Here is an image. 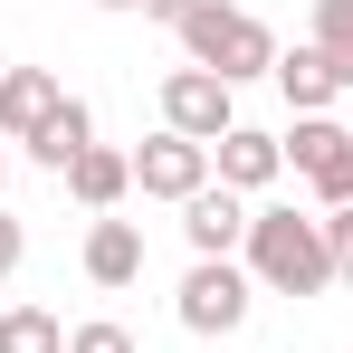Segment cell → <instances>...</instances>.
<instances>
[{
    "mask_svg": "<svg viewBox=\"0 0 353 353\" xmlns=\"http://www.w3.org/2000/svg\"><path fill=\"white\" fill-rule=\"evenodd\" d=\"M239 268L258 277V296H325V287H334V248H325V220L258 210V220H248V248H239Z\"/></svg>",
    "mask_w": 353,
    "mask_h": 353,
    "instance_id": "1",
    "label": "cell"
},
{
    "mask_svg": "<svg viewBox=\"0 0 353 353\" xmlns=\"http://www.w3.org/2000/svg\"><path fill=\"white\" fill-rule=\"evenodd\" d=\"M181 58L210 67V77H230V86H248V77H277V39H268L258 10H239V0H201V10L181 19Z\"/></svg>",
    "mask_w": 353,
    "mask_h": 353,
    "instance_id": "2",
    "label": "cell"
},
{
    "mask_svg": "<svg viewBox=\"0 0 353 353\" xmlns=\"http://www.w3.org/2000/svg\"><path fill=\"white\" fill-rule=\"evenodd\" d=\"M172 315H181V334H239V325L258 315V277H248L239 258H191Z\"/></svg>",
    "mask_w": 353,
    "mask_h": 353,
    "instance_id": "3",
    "label": "cell"
},
{
    "mask_svg": "<svg viewBox=\"0 0 353 353\" xmlns=\"http://www.w3.org/2000/svg\"><path fill=\"white\" fill-rule=\"evenodd\" d=\"M163 124L191 134V143H220L239 124V86L210 77V67H172V77H163Z\"/></svg>",
    "mask_w": 353,
    "mask_h": 353,
    "instance_id": "4",
    "label": "cell"
},
{
    "mask_svg": "<svg viewBox=\"0 0 353 353\" xmlns=\"http://www.w3.org/2000/svg\"><path fill=\"white\" fill-rule=\"evenodd\" d=\"M287 163L315 181V201H325V210H353V134H344L334 115H296Z\"/></svg>",
    "mask_w": 353,
    "mask_h": 353,
    "instance_id": "5",
    "label": "cell"
},
{
    "mask_svg": "<svg viewBox=\"0 0 353 353\" xmlns=\"http://www.w3.org/2000/svg\"><path fill=\"white\" fill-rule=\"evenodd\" d=\"M134 191H143V201H172V210H181L191 191H210V143H191V134H172V124H163V134L134 153Z\"/></svg>",
    "mask_w": 353,
    "mask_h": 353,
    "instance_id": "6",
    "label": "cell"
},
{
    "mask_svg": "<svg viewBox=\"0 0 353 353\" xmlns=\"http://www.w3.org/2000/svg\"><path fill=\"white\" fill-rule=\"evenodd\" d=\"M248 220H258V210L239 201L230 181H210V191L181 201V239H191V258H239V248H248Z\"/></svg>",
    "mask_w": 353,
    "mask_h": 353,
    "instance_id": "7",
    "label": "cell"
},
{
    "mask_svg": "<svg viewBox=\"0 0 353 353\" xmlns=\"http://www.w3.org/2000/svg\"><path fill=\"white\" fill-rule=\"evenodd\" d=\"M58 105H67V86L48 67H10V77H0V143H39V134L58 124Z\"/></svg>",
    "mask_w": 353,
    "mask_h": 353,
    "instance_id": "8",
    "label": "cell"
},
{
    "mask_svg": "<svg viewBox=\"0 0 353 353\" xmlns=\"http://www.w3.org/2000/svg\"><path fill=\"white\" fill-rule=\"evenodd\" d=\"M277 172H287V143H277V134H258V124H230V134L210 143V181H230L239 201H248V191H268Z\"/></svg>",
    "mask_w": 353,
    "mask_h": 353,
    "instance_id": "9",
    "label": "cell"
},
{
    "mask_svg": "<svg viewBox=\"0 0 353 353\" xmlns=\"http://www.w3.org/2000/svg\"><path fill=\"white\" fill-rule=\"evenodd\" d=\"M277 86H287V105L296 115H325L334 96H344V77H334V58L305 39V48H277Z\"/></svg>",
    "mask_w": 353,
    "mask_h": 353,
    "instance_id": "10",
    "label": "cell"
},
{
    "mask_svg": "<svg viewBox=\"0 0 353 353\" xmlns=\"http://www.w3.org/2000/svg\"><path fill=\"white\" fill-rule=\"evenodd\" d=\"M67 191H77V201H86L96 220H105L124 191H134V153H105V143H86V153L67 163Z\"/></svg>",
    "mask_w": 353,
    "mask_h": 353,
    "instance_id": "11",
    "label": "cell"
},
{
    "mask_svg": "<svg viewBox=\"0 0 353 353\" xmlns=\"http://www.w3.org/2000/svg\"><path fill=\"white\" fill-rule=\"evenodd\" d=\"M86 277H96V287H134V277H143V230H134V220H96V230H86Z\"/></svg>",
    "mask_w": 353,
    "mask_h": 353,
    "instance_id": "12",
    "label": "cell"
},
{
    "mask_svg": "<svg viewBox=\"0 0 353 353\" xmlns=\"http://www.w3.org/2000/svg\"><path fill=\"white\" fill-rule=\"evenodd\" d=\"M86 143H96V115H86V96H67V105H58V124H48V134H39L29 153H39V163H48V172L67 181V163H77Z\"/></svg>",
    "mask_w": 353,
    "mask_h": 353,
    "instance_id": "13",
    "label": "cell"
},
{
    "mask_svg": "<svg viewBox=\"0 0 353 353\" xmlns=\"http://www.w3.org/2000/svg\"><path fill=\"white\" fill-rule=\"evenodd\" d=\"M0 353H67V325L48 305H10L0 315Z\"/></svg>",
    "mask_w": 353,
    "mask_h": 353,
    "instance_id": "14",
    "label": "cell"
},
{
    "mask_svg": "<svg viewBox=\"0 0 353 353\" xmlns=\"http://www.w3.org/2000/svg\"><path fill=\"white\" fill-rule=\"evenodd\" d=\"M305 39L334 58V77H344V96H353V0H315V29Z\"/></svg>",
    "mask_w": 353,
    "mask_h": 353,
    "instance_id": "15",
    "label": "cell"
},
{
    "mask_svg": "<svg viewBox=\"0 0 353 353\" xmlns=\"http://www.w3.org/2000/svg\"><path fill=\"white\" fill-rule=\"evenodd\" d=\"M67 353H134V334H124L115 315H96V325H77V334H67Z\"/></svg>",
    "mask_w": 353,
    "mask_h": 353,
    "instance_id": "16",
    "label": "cell"
},
{
    "mask_svg": "<svg viewBox=\"0 0 353 353\" xmlns=\"http://www.w3.org/2000/svg\"><path fill=\"white\" fill-rule=\"evenodd\" d=\"M325 248H334V287H353V210H325Z\"/></svg>",
    "mask_w": 353,
    "mask_h": 353,
    "instance_id": "17",
    "label": "cell"
},
{
    "mask_svg": "<svg viewBox=\"0 0 353 353\" xmlns=\"http://www.w3.org/2000/svg\"><path fill=\"white\" fill-rule=\"evenodd\" d=\"M19 258H29V230H19V220L0 210V277H19Z\"/></svg>",
    "mask_w": 353,
    "mask_h": 353,
    "instance_id": "18",
    "label": "cell"
},
{
    "mask_svg": "<svg viewBox=\"0 0 353 353\" xmlns=\"http://www.w3.org/2000/svg\"><path fill=\"white\" fill-rule=\"evenodd\" d=\"M134 10H143V19H163V29H181V19H191L201 0H134Z\"/></svg>",
    "mask_w": 353,
    "mask_h": 353,
    "instance_id": "19",
    "label": "cell"
},
{
    "mask_svg": "<svg viewBox=\"0 0 353 353\" xmlns=\"http://www.w3.org/2000/svg\"><path fill=\"white\" fill-rule=\"evenodd\" d=\"M96 10H134V0H96Z\"/></svg>",
    "mask_w": 353,
    "mask_h": 353,
    "instance_id": "20",
    "label": "cell"
},
{
    "mask_svg": "<svg viewBox=\"0 0 353 353\" xmlns=\"http://www.w3.org/2000/svg\"><path fill=\"white\" fill-rule=\"evenodd\" d=\"M0 191H10V153H0Z\"/></svg>",
    "mask_w": 353,
    "mask_h": 353,
    "instance_id": "21",
    "label": "cell"
},
{
    "mask_svg": "<svg viewBox=\"0 0 353 353\" xmlns=\"http://www.w3.org/2000/svg\"><path fill=\"white\" fill-rule=\"evenodd\" d=\"M0 77H10V58H0Z\"/></svg>",
    "mask_w": 353,
    "mask_h": 353,
    "instance_id": "22",
    "label": "cell"
}]
</instances>
